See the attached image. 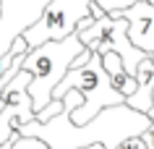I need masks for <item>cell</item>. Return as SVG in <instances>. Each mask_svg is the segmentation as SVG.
Listing matches in <instances>:
<instances>
[{
    "instance_id": "cell-1",
    "label": "cell",
    "mask_w": 154,
    "mask_h": 149,
    "mask_svg": "<svg viewBox=\"0 0 154 149\" xmlns=\"http://www.w3.org/2000/svg\"><path fill=\"white\" fill-rule=\"evenodd\" d=\"M149 128H152V118L146 113H138L128 105H115L102 110L94 120L84 126H76L71 120V113L63 110L47 123L32 120L21 126L18 133L42 139L50 149H86L94 144H102L105 149H118V144L133 136H144Z\"/></svg>"
},
{
    "instance_id": "cell-2",
    "label": "cell",
    "mask_w": 154,
    "mask_h": 149,
    "mask_svg": "<svg viewBox=\"0 0 154 149\" xmlns=\"http://www.w3.org/2000/svg\"><path fill=\"white\" fill-rule=\"evenodd\" d=\"M86 47L79 34H71L60 42H47L39 47L29 50L24 55V71L34 76V81L29 84V94L34 102V113L39 115L42 110L52 102L57 84L65 79V73L73 68V63L84 55Z\"/></svg>"
},
{
    "instance_id": "cell-3",
    "label": "cell",
    "mask_w": 154,
    "mask_h": 149,
    "mask_svg": "<svg viewBox=\"0 0 154 149\" xmlns=\"http://www.w3.org/2000/svg\"><path fill=\"white\" fill-rule=\"evenodd\" d=\"M94 3H99L107 13H120L138 0H50L45 11L39 13V18L32 26H26L21 37L26 39L29 50L47 45V42H60L65 37L76 34V26L84 18H94V13H91Z\"/></svg>"
},
{
    "instance_id": "cell-4",
    "label": "cell",
    "mask_w": 154,
    "mask_h": 149,
    "mask_svg": "<svg viewBox=\"0 0 154 149\" xmlns=\"http://www.w3.org/2000/svg\"><path fill=\"white\" fill-rule=\"evenodd\" d=\"M71 89H79L84 94V105L71 113V120L76 126H84V123H89V120H94L107 107L125 105V97L112 86L105 66H102V55L99 52H91V58L84 66L71 68L65 73V79L57 84L52 99H63L65 92H71Z\"/></svg>"
},
{
    "instance_id": "cell-5",
    "label": "cell",
    "mask_w": 154,
    "mask_h": 149,
    "mask_svg": "<svg viewBox=\"0 0 154 149\" xmlns=\"http://www.w3.org/2000/svg\"><path fill=\"white\" fill-rule=\"evenodd\" d=\"M76 34L81 37L84 47L91 50V52H99V55L115 52V55H120L125 71H128L133 79H136V73H138V66L149 58L146 52H141L138 47H133V42H131V37H128V18H123L120 13H107V16L97 18V21L91 26H86V29H76Z\"/></svg>"
},
{
    "instance_id": "cell-6",
    "label": "cell",
    "mask_w": 154,
    "mask_h": 149,
    "mask_svg": "<svg viewBox=\"0 0 154 149\" xmlns=\"http://www.w3.org/2000/svg\"><path fill=\"white\" fill-rule=\"evenodd\" d=\"M32 81H34V76L21 68V73L3 92V97H0L3 99V110H0V144H8L21 126L37 120L34 102H32V94H29V84Z\"/></svg>"
},
{
    "instance_id": "cell-7",
    "label": "cell",
    "mask_w": 154,
    "mask_h": 149,
    "mask_svg": "<svg viewBox=\"0 0 154 149\" xmlns=\"http://www.w3.org/2000/svg\"><path fill=\"white\" fill-rule=\"evenodd\" d=\"M120 16L128 18V37L133 47L154 55V5L149 0H138L131 8L120 11Z\"/></svg>"
},
{
    "instance_id": "cell-8",
    "label": "cell",
    "mask_w": 154,
    "mask_h": 149,
    "mask_svg": "<svg viewBox=\"0 0 154 149\" xmlns=\"http://www.w3.org/2000/svg\"><path fill=\"white\" fill-rule=\"evenodd\" d=\"M136 81H138V89H136V94H131V97L125 99V105L149 115L152 107H154V97H152L154 94V60H152V55L138 66Z\"/></svg>"
},
{
    "instance_id": "cell-9",
    "label": "cell",
    "mask_w": 154,
    "mask_h": 149,
    "mask_svg": "<svg viewBox=\"0 0 154 149\" xmlns=\"http://www.w3.org/2000/svg\"><path fill=\"white\" fill-rule=\"evenodd\" d=\"M102 66H105V71H107V76H110L112 86L120 92L125 99H128L131 94H136L138 81L128 73V71H125V66H123L120 55H115V52H105V55H102Z\"/></svg>"
},
{
    "instance_id": "cell-10",
    "label": "cell",
    "mask_w": 154,
    "mask_h": 149,
    "mask_svg": "<svg viewBox=\"0 0 154 149\" xmlns=\"http://www.w3.org/2000/svg\"><path fill=\"white\" fill-rule=\"evenodd\" d=\"M13 149H50V147H47L42 139H34V136H21V133H18V136H16V147H13Z\"/></svg>"
},
{
    "instance_id": "cell-11",
    "label": "cell",
    "mask_w": 154,
    "mask_h": 149,
    "mask_svg": "<svg viewBox=\"0 0 154 149\" xmlns=\"http://www.w3.org/2000/svg\"><path fill=\"white\" fill-rule=\"evenodd\" d=\"M118 149H146V141L141 136H133V139H125L123 144H118Z\"/></svg>"
},
{
    "instance_id": "cell-12",
    "label": "cell",
    "mask_w": 154,
    "mask_h": 149,
    "mask_svg": "<svg viewBox=\"0 0 154 149\" xmlns=\"http://www.w3.org/2000/svg\"><path fill=\"white\" fill-rule=\"evenodd\" d=\"M141 139L146 141V149H154V120H152V128H149V131H146Z\"/></svg>"
},
{
    "instance_id": "cell-13",
    "label": "cell",
    "mask_w": 154,
    "mask_h": 149,
    "mask_svg": "<svg viewBox=\"0 0 154 149\" xmlns=\"http://www.w3.org/2000/svg\"><path fill=\"white\" fill-rule=\"evenodd\" d=\"M16 136H18V131H16ZM16 136H13L8 144H0V149H13V147H16Z\"/></svg>"
},
{
    "instance_id": "cell-14",
    "label": "cell",
    "mask_w": 154,
    "mask_h": 149,
    "mask_svg": "<svg viewBox=\"0 0 154 149\" xmlns=\"http://www.w3.org/2000/svg\"><path fill=\"white\" fill-rule=\"evenodd\" d=\"M86 149H105L102 144H94V147H86Z\"/></svg>"
},
{
    "instance_id": "cell-15",
    "label": "cell",
    "mask_w": 154,
    "mask_h": 149,
    "mask_svg": "<svg viewBox=\"0 0 154 149\" xmlns=\"http://www.w3.org/2000/svg\"><path fill=\"white\" fill-rule=\"evenodd\" d=\"M149 3H152V5H154V0H149Z\"/></svg>"
},
{
    "instance_id": "cell-16",
    "label": "cell",
    "mask_w": 154,
    "mask_h": 149,
    "mask_svg": "<svg viewBox=\"0 0 154 149\" xmlns=\"http://www.w3.org/2000/svg\"><path fill=\"white\" fill-rule=\"evenodd\" d=\"M152 60H154V55H152Z\"/></svg>"
},
{
    "instance_id": "cell-17",
    "label": "cell",
    "mask_w": 154,
    "mask_h": 149,
    "mask_svg": "<svg viewBox=\"0 0 154 149\" xmlns=\"http://www.w3.org/2000/svg\"><path fill=\"white\" fill-rule=\"evenodd\" d=\"M152 97H154V94H152Z\"/></svg>"
}]
</instances>
